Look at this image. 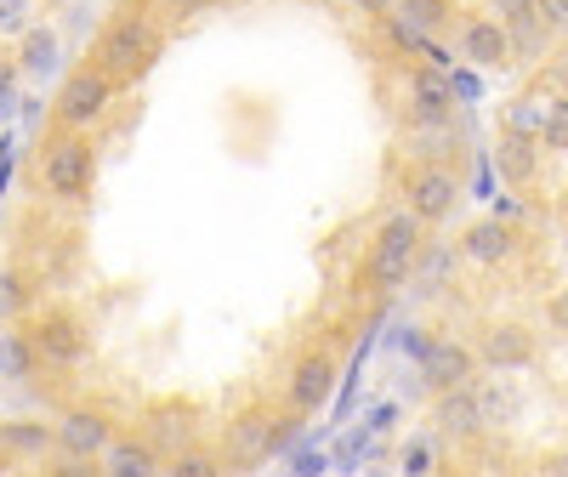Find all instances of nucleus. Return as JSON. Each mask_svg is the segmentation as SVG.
Returning a JSON list of instances; mask_svg holds the SVG:
<instances>
[{
    "instance_id": "obj_1",
    "label": "nucleus",
    "mask_w": 568,
    "mask_h": 477,
    "mask_svg": "<svg viewBox=\"0 0 568 477\" xmlns=\"http://www.w3.org/2000/svg\"><path fill=\"white\" fill-rule=\"evenodd\" d=\"M415 245H420V216L415 211L387 216V227L375 233V256H369V284L375 291H398V284L409 278Z\"/></svg>"
},
{
    "instance_id": "obj_2",
    "label": "nucleus",
    "mask_w": 568,
    "mask_h": 477,
    "mask_svg": "<svg viewBox=\"0 0 568 477\" xmlns=\"http://www.w3.org/2000/svg\"><path fill=\"white\" fill-rule=\"evenodd\" d=\"M154 52H160L154 23H149V18H120V23L103 34V45H98V63H103V74H114V80H136L142 63H154Z\"/></svg>"
},
{
    "instance_id": "obj_3",
    "label": "nucleus",
    "mask_w": 568,
    "mask_h": 477,
    "mask_svg": "<svg viewBox=\"0 0 568 477\" xmlns=\"http://www.w3.org/2000/svg\"><path fill=\"white\" fill-rule=\"evenodd\" d=\"M40 182L52 187V194H63V200H80L85 187H91V142H80V136L45 142V154H40Z\"/></svg>"
},
{
    "instance_id": "obj_4",
    "label": "nucleus",
    "mask_w": 568,
    "mask_h": 477,
    "mask_svg": "<svg viewBox=\"0 0 568 477\" xmlns=\"http://www.w3.org/2000/svg\"><path fill=\"white\" fill-rule=\"evenodd\" d=\"M109 98H114V74H103V69H80V74H69L63 98H58V120H63L69 131H85V125H98V120H103Z\"/></svg>"
},
{
    "instance_id": "obj_5",
    "label": "nucleus",
    "mask_w": 568,
    "mask_h": 477,
    "mask_svg": "<svg viewBox=\"0 0 568 477\" xmlns=\"http://www.w3.org/2000/svg\"><path fill=\"white\" fill-rule=\"evenodd\" d=\"M329 393H336V364H329L324 353H307L291 375V409L296 415H313L329 404Z\"/></svg>"
},
{
    "instance_id": "obj_6",
    "label": "nucleus",
    "mask_w": 568,
    "mask_h": 477,
    "mask_svg": "<svg viewBox=\"0 0 568 477\" xmlns=\"http://www.w3.org/2000/svg\"><path fill=\"white\" fill-rule=\"evenodd\" d=\"M460 52L478 63V69H506L511 63V29L500 18H471L460 29Z\"/></svg>"
},
{
    "instance_id": "obj_7",
    "label": "nucleus",
    "mask_w": 568,
    "mask_h": 477,
    "mask_svg": "<svg viewBox=\"0 0 568 477\" xmlns=\"http://www.w3.org/2000/svg\"><path fill=\"white\" fill-rule=\"evenodd\" d=\"M409 211H415L420 222H444V216L455 211V176L438 171V165H420V171L409 176Z\"/></svg>"
},
{
    "instance_id": "obj_8",
    "label": "nucleus",
    "mask_w": 568,
    "mask_h": 477,
    "mask_svg": "<svg viewBox=\"0 0 568 477\" xmlns=\"http://www.w3.org/2000/svg\"><path fill=\"white\" fill-rule=\"evenodd\" d=\"M34 353L52 358V364H80L85 358V329L69 313H45L34 324Z\"/></svg>"
},
{
    "instance_id": "obj_9",
    "label": "nucleus",
    "mask_w": 568,
    "mask_h": 477,
    "mask_svg": "<svg viewBox=\"0 0 568 477\" xmlns=\"http://www.w3.org/2000/svg\"><path fill=\"white\" fill-rule=\"evenodd\" d=\"M449 109H455V85L444 80V69L409 74V114H415L420 125H444Z\"/></svg>"
},
{
    "instance_id": "obj_10",
    "label": "nucleus",
    "mask_w": 568,
    "mask_h": 477,
    "mask_svg": "<svg viewBox=\"0 0 568 477\" xmlns=\"http://www.w3.org/2000/svg\"><path fill=\"white\" fill-rule=\"evenodd\" d=\"M58 444H63L74 460H91V455H109L114 433H109V420H103V415L74 409V415H63V426H58Z\"/></svg>"
},
{
    "instance_id": "obj_11",
    "label": "nucleus",
    "mask_w": 568,
    "mask_h": 477,
    "mask_svg": "<svg viewBox=\"0 0 568 477\" xmlns=\"http://www.w3.org/2000/svg\"><path fill=\"white\" fill-rule=\"evenodd\" d=\"M529 358H535V336L524 324H495L484 336V364H495V369H524Z\"/></svg>"
},
{
    "instance_id": "obj_12",
    "label": "nucleus",
    "mask_w": 568,
    "mask_h": 477,
    "mask_svg": "<svg viewBox=\"0 0 568 477\" xmlns=\"http://www.w3.org/2000/svg\"><path fill=\"white\" fill-rule=\"evenodd\" d=\"M471 364H478V358H471L466 347H455V342H433V347H426V358H420L426 380H433L438 393H444V387H466V380H471Z\"/></svg>"
},
{
    "instance_id": "obj_13",
    "label": "nucleus",
    "mask_w": 568,
    "mask_h": 477,
    "mask_svg": "<svg viewBox=\"0 0 568 477\" xmlns=\"http://www.w3.org/2000/svg\"><path fill=\"white\" fill-rule=\"evenodd\" d=\"M227 438H233V455H240V460H262V455H273L284 444V433H278L267 415H240Z\"/></svg>"
},
{
    "instance_id": "obj_14",
    "label": "nucleus",
    "mask_w": 568,
    "mask_h": 477,
    "mask_svg": "<svg viewBox=\"0 0 568 477\" xmlns=\"http://www.w3.org/2000/svg\"><path fill=\"white\" fill-rule=\"evenodd\" d=\"M540 136H517V131H506L500 136V149H495V165H500V176L506 182H535V171H540Z\"/></svg>"
},
{
    "instance_id": "obj_15",
    "label": "nucleus",
    "mask_w": 568,
    "mask_h": 477,
    "mask_svg": "<svg viewBox=\"0 0 568 477\" xmlns=\"http://www.w3.org/2000/svg\"><path fill=\"white\" fill-rule=\"evenodd\" d=\"M511 227L495 216V222H478V227H466V256L478 262V267H500L506 256H511Z\"/></svg>"
},
{
    "instance_id": "obj_16",
    "label": "nucleus",
    "mask_w": 568,
    "mask_h": 477,
    "mask_svg": "<svg viewBox=\"0 0 568 477\" xmlns=\"http://www.w3.org/2000/svg\"><path fill=\"white\" fill-rule=\"evenodd\" d=\"M438 426H444V433H455V438L478 433V426H484V404L471 398V387H444V404H438Z\"/></svg>"
},
{
    "instance_id": "obj_17",
    "label": "nucleus",
    "mask_w": 568,
    "mask_h": 477,
    "mask_svg": "<svg viewBox=\"0 0 568 477\" xmlns=\"http://www.w3.org/2000/svg\"><path fill=\"white\" fill-rule=\"evenodd\" d=\"M546 114H551V103L540 98V91H535V98H517L511 114H506V131H517V136H540V131H546Z\"/></svg>"
},
{
    "instance_id": "obj_18",
    "label": "nucleus",
    "mask_w": 568,
    "mask_h": 477,
    "mask_svg": "<svg viewBox=\"0 0 568 477\" xmlns=\"http://www.w3.org/2000/svg\"><path fill=\"white\" fill-rule=\"evenodd\" d=\"M109 471H154V444H109Z\"/></svg>"
},
{
    "instance_id": "obj_19",
    "label": "nucleus",
    "mask_w": 568,
    "mask_h": 477,
    "mask_svg": "<svg viewBox=\"0 0 568 477\" xmlns=\"http://www.w3.org/2000/svg\"><path fill=\"white\" fill-rule=\"evenodd\" d=\"M398 12L415 29H438V23H449V0H398Z\"/></svg>"
},
{
    "instance_id": "obj_20",
    "label": "nucleus",
    "mask_w": 568,
    "mask_h": 477,
    "mask_svg": "<svg viewBox=\"0 0 568 477\" xmlns=\"http://www.w3.org/2000/svg\"><path fill=\"white\" fill-rule=\"evenodd\" d=\"M540 149H551V154H562V149H568V98H557V103H551L546 131H540Z\"/></svg>"
},
{
    "instance_id": "obj_21",
    "label": "nucleus",
    "mask_w": 568,
    "mask_h": 477,
    "mask_svg": "<svg viewBox=\"0 0 568 477\" xmlns=\"http://www.w3.org/2000/svg\"><path fill=\"white\" fill-rule=\"evenodd\" d=\"M154 420H160V426H154V438H160V444H176V449H182V438H187V415H182V409H160Z\"/></svg>"
},
{
    "instance_id": "obj_22",
    "label": "nucleus",
    "mask_w": 568,
    "mask_h": 477,
    "mask_svg": "<svg viewBox=\"0 0 568 477\" xmlns=\"http://www.w3.org/2000/svg\"><path fill=\"white\" fill-rule=\"evenodd\" d=\"M495 7V18L506 23V29H517V23H535V0H489Z\"/></svg>"
},
{
    "instance_id": "obj_23",
    "label": "nucleus",
    "mask_w": 568,
    "mask_h": 477,
    "mask_svg": "<svg viewBox=\"0 0 568 477\" xmlns=\"http://www.w3.org/2000/svg\"><path fill=\"white\" fill-rule=\"evenodd\" d=\"M535 18L546 29H568V0H535Z\"/></svg>"
},
{
    "instance_id": "obj_24",
    "label": "nucleus",
    "mask_w": 568,
    "mask_h": 477,
    "mask_svg": "<svg viewBox=\"0 0 568 477\" xmlns=\"http://www.w3.org/2000/svg\"><path fill=\"white\" fill-rule=\"evenodd\" d=\"M58 58V40L52 34H29V69H45Z\"/></svg>"
},
{
    "instance_id": "obj_25",
    "label": "nucleus",
    "mask_w": 568,
    "mask_h": 477,
    "mask_svg": "<svg viewBox=\"0 0 568 477\" xmlns=\"http://www.w3.org/2000/svg\"><path fill=\"white\" fill-rule=\"evenodd\" d=\"M7 444H12V449H45V433H40V426H12Z\"/></svg>"
},
{
    "instance_id": "obj_26",
    "label": "nucleus",
    "mask_w": 568,
    "mask_h": 477,
    "mask_svg": "<svg viewBox=\"0 0 568 477\" xmlns=\"http://www.w3.org/2000/svg\"><path fill=\"white\" fill-rule=\"evenodd\" d=\"M176 471H187V477H211L216 460H211V455H182V449H176Z\"/></svg>"
},
{
    "instance_id": "obj_27",
    "label": "nucleus",
    "mask_w": 568,
    "mask_h": 477,
    "mask_svg": "<svg viewBox=\"0 0 568 477\" xmlns=\"http://www.w3.org/2000/svg\"><path fill=\"white\" fill-rule=\"evenodd\" d=\"M404 466H415V471H426V466H433V455H426V449H409V455H404Z\"/></svg>"
},
{
    "instance_id": "obj_28",
    "label": "nucleus",
    "mask_w": 568,
    "mask_h": 477,
    "mask_svg": "<svg viewBox=\"0 0 568 477\" xmlns=\"http://www.w3.org/2000/svg\"><path fill=\"white\" fill-rule=\"evenodd\" d=\"M171 12H200V7H211V0H165Z\"/></svg>"
},
{
    "instance_id": "obj_29",
    "label": "nucleus",
    "mask_w": 568,
    "mask_h": 477,
    "mask_svg": "<svg viewBox=\"0 0 568 477\" xmlns=\"http://www.w3.org/2000/svg\"><path fill=\"white\" fill-rule=\"evenodd\" d=\"M0 460H7V449H0Z\"/></svg>"
}]
</instances>
